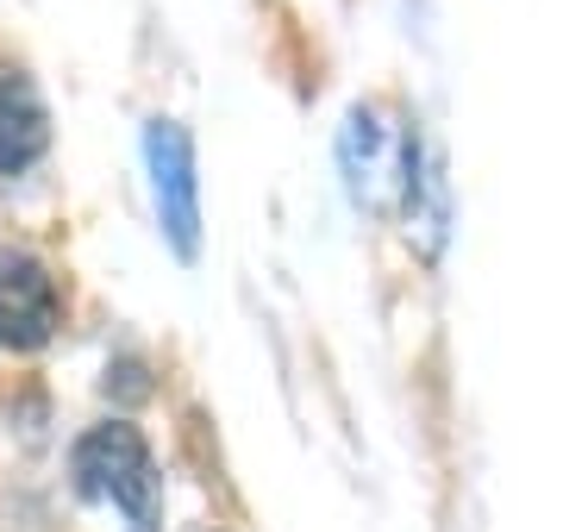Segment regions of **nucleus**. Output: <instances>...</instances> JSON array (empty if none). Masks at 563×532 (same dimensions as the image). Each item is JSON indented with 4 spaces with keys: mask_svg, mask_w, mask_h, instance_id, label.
<instances>
[{
    "mask_svg": "<svg viewBox=\"0 0 563 532\" xmlns=\"http://www.w3.org/2000/svg\"><path fill=\"white\" fill-rule=\"evenodd\" d=\"M63 326V288L38 251H0V351H38Z\"/></svg>",
    "mask_w": 563,
    "mask_h": 532,
    "instance_id": "7ed1b4c3",
    "label": "nucleus"
},
{
    "mask_svg": "<svg viewBox=\"0 0 563 532\" xmlns=\"http://www.w3.org/2000/svg\"><path fill=\"white\" fill-rule=\"evenodd\" d=\"M413 151L420 144L407 138L383 107H351V120H344V169H351L357 201L383 207L388 195L413 201Z\"/></svg>",
    "mask_w": 563,
    "mask_h": 532,
    "instance_id": "20e7f679",
    "label": "nucleus"
},
{
    "mask_svg": "<svg viewBox=\"0 0 563 532\" xmlns=\"http://www.w3.org/2000/svg\"><path fill=\"white\" fill-rule=\"evenodd\" d=\"M51 151V107L20 63H0V176H25Z\"/></svg>",
    "mask_w": 563,
    "mask_h": 532,
    "instance_id": "39448f33",
    "label": "nucleus"
},
{
    "mask_svg": "<svg viewBox=\"0 0 563 532\" xmlns=\"http://www.w3.org/2000/svg\"><path fill=\"white\" fill-rule=\"evenodd\" d=\"M144 169L157 195V225L181 264L201 257V176H195V138L181 120H151L144 125Z\"/></svg>",
    "mask_w": 563,
    "mask_h": 532,
    "instance_id": "f03ea898",
    "label": "nucleus"
},
{
    "mask_svg": "<svg viewBox=\"0 0 563 532\" xmlns=\"http://www.w3.org/2000/svg\"><path fill=\"white\" fill-rule=\"evenodd\" d=\"M69 476H76V495L107 501L132 532H163V476L132 420H101L81 432L69 451Z\"/></svg>",
    "mask_w": 563,
    "mask_h": 532,
    "instance_id": "f257e3e1",
    "label": "nucleus"
}]
</instances>
